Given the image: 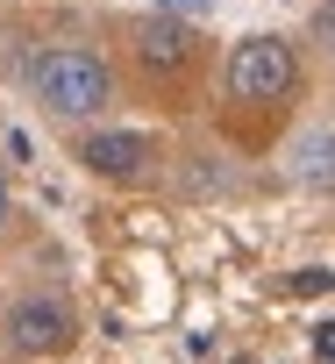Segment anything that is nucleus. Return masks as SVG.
<instances>
[{"mask_svg": "<svg viewBox=\"0 0 335 364\" xmlns=\"http://www.w3.org/2000/svg\"><path fill=\"white\" fill-rule=\"evenodd\" d=\"M321 43L335 50V0H328V8H321Z\"/></svg>", "mask_w": 335, "mask_h": 364, "instance_id": "0eeeda50", "label": "nucleus"}, {"mask_svg": "<svg viewBox=\"0 0 335 364\" xmlns=\"http://www.w3.org/2000/svg\"><path fill=\"white\" fill-rule=\"evenodd\" d=\"M150 157H157V143L143 129H93V136H79V164L93 178H143Z\"/></svg>", "mask_w": 335, "mask_h": 364, "instance_id": "20e7f679", "label": "nucleus"}, {"mask_svg": "<svg viewBox=\"0 0 335 364\" xmlns=\"http://www.w3.org/2000/svg\"><path fill=\"white\" fill-rule=\"evenodd\" d=\"M328 328H335V321H328ZM328 328H321V357H328V364H335V336H328Z\"/></svg>", "mask_w": 335, "mask_h": 364, "instance_id": "1a4fd4ad", "label": "nucleus"}, {"mask_svg": "<svg viewBox=\"0 0 335 364\" xmlns=\"http://www.w3.org/2000/svg\"><path fill=\"white\" fill-rule=\"evenodd\" d=\"M15 215V186H8V171H0V222Z\"/></svg>", "mask_w": 335, "mask_h": 364, "instance_id": "6e6552de", "label": "nucleus"}, {"mask_svg": "<svg viewBox=\"0 0 335 364\" xmlns=\"http://www.w3.org/2000/svg\"><path fill=\"white\" fill-rule=\"evenodd\" d=\"M136 58H143V72L172 79V72H186V65L200 58V43H193V29H186V22H150V29H143V43H136Z\"/></svg>", "mask_w": 335, "mask_h": 364, "instance_id": "39448f33", "label": "nucleus"}, {"mask_svg": "<svg viewBox=\"0 0 335 364\" xmlns=\"http://www.w3.org/2000/svg\"><path fill=\"white\" fill-rule=\"evenodd\" d=\"M321 286L335 293V272H300V279H292V293H321Z\"/></svg>", "mask_w": 335, "mask_h": 364, "instance_id": "423d86ee", "label": "nucleus"}, {"mask_svg": "<svg viewBox=\"0 0 335 364\" xmlns=\"http://www.w3.org/2000/svg\"><path fill=\"white\" fill-rule=\"evenodd\" d=\"M36 93H43L50 114L86 122V114H100L114 100V72L93 50H50V58H36Z\"/></svg>", "mask_w": 335, "mask_h": 364, "instance_id": "f257e3e1", "label": "nucleus"}, {"mask_svg": "<svg viewBox=\"0 0 335 364\" xmlns=\"http://www.w3.org/2000/svg\"><path fill=\"white\" fill-rule=\"evenodd\" d=\"M8 343H15L22 357H57V350H72V343H79V321H72V307H65V300L29 293V300H15V307H8Z\"/></svg>", "mask_w": 335, "mask_h": 364, "instance_id": "7ed1b4c3", "label": "nucleus"}, {"mask_svg": "<svg viewBox=\"0 0 335 364\" xmlns=\"http://www.w3.org/2000/svg\"><path fill=\"white\" fill-rule=\"evenodd\" d=\"M292 86H300V58L285 36H243L229 50V93L243 107H278L292 100Z\"/></svg>", "mask_w": 335, "mask_h": 364, "instance_id": "f03ea898", "label": "nucleus"}]
</instances>
